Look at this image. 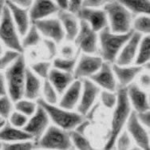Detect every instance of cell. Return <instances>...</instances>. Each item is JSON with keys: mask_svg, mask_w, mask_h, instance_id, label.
<instances>
[{"mask_svg": "<svg viewBox=\"0 0 150 150\" xmlns=\"http://www.w3.org/2000/svg\"><path fill=\"white\" fill-rule=\"evenodd\" d=\"M117 95V101L113 108L111 120V127L104 146L105 149H112V148L115 147L114 145L116 139L124 129L130 113L132 112L131 105L126 93V87L119 86Z\"/></svg>", "mask_w": 150, "mask_h": 150, "instance_id": "cell-1", "label": "cell"}, {"mask_svg": "<svg viewBox=\"0 0 150 150\" xmlns=\"http://www.w3.org/2000/svg\"><path fill=\"white\" fill-rule=\"evenodd\" d=\"M133 30L125 34H117L110 30L109 26L99 31L98 40L101 58L104 62L114 63L121 48L133 33Z\"/></svg>", "mask_w": 150, "mask_h": 150, "instance_id": "cell-2", "label": "cell"}, {"mask_svg": "<svg viewBox=\"0 0 150 150\" xmlns=\"http://www.w3.org/2000/svg\"><path fill=\"white\" fill-rule=\"evenodd\" d=\"M26 65L23 54L18 57L13 63L4 70L6 93L13 102L23 98V88L25 81Z\"/></svg>", "mask_w": 150, "mask_h": 150, "instance_id": "cell-3", "label": "cell"}, {"mask_svg": "<svg viewBox=\"0 0 150 150\" xmlns=\"http://www.w3.org/2000/svg\"><path fill=\"white\" fill-rule=\"evenodd\" d=\"M103 7L111 31L125 34L132 30L133 15L118 1L110 0Z\"/></svg>", "mask_w": 150, "mask_h": 150, "instance_id": "cell-4", "label": "cell"}, {"mask_svg": "<svg viewBox=\"0 0 150 150\" xmlns=\"http://www.w3.org/2000/svg\"><path fill=\"white\" fill-rule=\"evenodd\" d=\"M37 104L46 110L50 120L54 123V125L66 131L73 130L84 119V116L78 112H74L60 106H56L55 105L49 104L42 98H38Z\"/></svg>", "mask_w": 150, "mask_h": 150, "instance_id": "cell-5", "label": "cell"}, {"mask_svg": "<svg viewBox=\"0 0 150 150\" xmlns=\"http://www.w3.org/2000/svg\"><path fill=\"white\" fill-rule=\"evenodd\" d=\"M36 143V146L46 149H71L73 147L69 131L56 125L47 128L43 135Z\"/></svg>", "mask_w": 150, "mask_h": 150, "instance_id": "cell-6", "label": "cell"}, {"mask_svg": "<svg viewBox=\"0 0 150 150\" xmlns=\"http://www.w3.org/2000/svg\"><path fill=\"white\" fill-rule=\"evenodd\" d=\"M0 42L8 49L21 54L23 53L24 49L21 43L19 34L6 4L0 19Z\"/></svg>", "mask_w": 150, "mask_h": 150, "instance_id": "cell-7", "label": "cell"}, {"mask_svg": "<svg viewBox=\"0 0 150 150\" xmlns=\"http://www.w3.org/2000/svg\"><path fill=\"white\" fill-rule=\"evenodd\" d=\"M74 41L78 50L85 54H92L98 50V32L94 31L84 21H80L79 30Z\"/></svg>", "mask_w": 150, "mask_h": 150, "instance_id": "cell-8", "label": "cell"}, {"mask_svg": "<svg viewBox=\"0 0 150 150\" xmlns=\"http://www.w3.org/2000/svg\"><path fill=\"white\" fill-rule=\"evenodd\" d=\"M50 120L46 110L38 105L36 111L30 117V119H28L26 125L23 129L31 136L33 141L37 142L50 126Z\"/></svg>", "mask_w": 150, "mask_h": 150, "instance_id": "cell-9", "label": "cell"}, {"mask_svg": "<svg viewBox=\"0 0 150 150\" xmlns=\"http://www.w3.org/2000/svg\"><path fill=\"white\" fill-rule=\"evenodd\" d=\"M31 23L42 36L53 40L57 44L61 43L65 38V32L58 18H46Z\"/></svg>", "mask_w": 150, "mask_h": 150, "instance_id": "cell-10", "label": "cell"}, {"mask_svg": "<svg viewBox=\"0 0 150 150\" xmlns=\"http://www.w3.org/2000/svg\"><path fill=\"white\" fill-rule=\"evenodd\" d=\"M104 61L101 57L83 53L77 61L73 75L74 79L89 78L100 69Z\"/></svg>", "mask_w": 150, "mask_h": 150, "instance_id": "cell-11", "label": "cell"}, {"mask_svg": "<svg viewBox=\"0 0 150 150\" xmlns=\"http://www.w3.org/2000/svg\"><path fill=\"white\" fill-rule=\"evenodd\" d=\"M125 125L127 127L126 131L136 144L141 149H149V136L146 127L138 121L134 110L131 112Z\"/></svg>", "mask_w": 150, "mask_h": 150, "instance_id": "cell-12", "label": "cell"}, {"mask_svg": "<svg viewBox=\"0 0 150 150\" xmlns=\"http://www.w3.org/2000/svg\"><path fill=\"white\" fill-rule=\"evenodd\" d=\"M75 15L79 20L88 23V25L98 33L108 26V19L104 9L81 7Z\"/></svg>", "mask_w": 150, "mask_h": 150, "instance_id": "cell-13", "label": "cell"}, {"mask_svg": "<svg viewBox=\"0 0 150 150\" xmlns=\"http://www.w3.org/2000/svg\"><path fill=\"white\" fill-rule=\"evenodd\" d=\"M80 100L77 105L78 112L85 115L90 107L95 103L96 98L100 93V87L93 83L90 78H82Z\"/></svg>", "mask_w": 150, "mask_h": 150, "instance_id": "cell-14", "label": "cell"}, {"mask_svg": "<svg viewBox=\"0 0 150 150\" xmlns=\"http://www.w3.org/2000/svg\"><path fill=\"white\" fill-rule=\"evenodd\" d=\"M143 35L133 30L132 35L125 43L116 58L115 63L121 66L131 65L135 60L139 44Z\"/></svg>", "mask_w": 150, "mask_h": 150, "instance_id": "cell-15", "label": "cell"}, {"mask_svg": "<svg viewBox=\"0 0 150 150\" xmlns=\"http://www.w3.org/2000/svg\"><path fill=\"white\" fill-rule=\"evenodd\" d=\"M89 78L98 86L103 88L105 90L115 91L117 90V80L110 62H103L100 69Z\"/></svg>", "mask_w": 150, "mask_h": 150, "instance_id": "cell-16", "label": "cell"}, {"mask_svg": "<svg viewBox=\"0 0 150 150\" xmlns=\"http://www.w3.org/2000/svg\"><path fill=\"white\" fill-rule=\"evenodd\" d=\"M60 8L53 0H34L29 7V16L31 23L49 18L57 14Z\"/></svg>", "mask_w": 150, "mask_h": 150, "instance_id": "cell-17", "label": "cell"}, {"mask_svg": "<svg viewBox=\"0 0 150 150\" xmlns=\"http://www.w3.org/2000/svg\"><path fill=\"white\" fill-rule=\"evenodd\" d=\"M128 99L130 105L137 112L149 110V101L146 93L135 83H130L126 86Z\"/></svg>", "mask_w": 150, "mask_h": 150, "instance_id": "cell-18", "label": "cell"}, {"mask_svg": "<svg viewBox=\"0 0 150 150\" xmlns=\"http://www.w3.org/2000/svg\"><path fill=\"white\" fill-rule=\"evenodd\" d=\"M6 4L11 12L12 19L16 26L18 34L23 36L31 25V21L29 16V9L20 7L9 1H6Z\"/></svg>", "mask_w": 150, "mask_h": 150, "instance_id": "cell-19", "label": "cell"}, {"mask_svg": "<svg viewBox=\"0 0 150 150\" xmlns=\"http://www.w3.org/2000/svg\"><path fill=\"white\" fill-rule=\"evenodd\" d=\"M58 18L65 32V38L68 41H74L79 30L80 22L77 15L68 10H59Z\"/></svg>", "mask_w": 150, "mask_h": 150, "instance_id": "cell-20", "label": "cell"}, {"mask_svg": "<svg viewBox=\"0 0 150 150\" xmlns=\"http://www.w3.org/2000/svg\"><path fill=\"white\" fill-rule=\"evenodd\" d=\"M112 71L115 75L116 80H117L120 86L126 87L132 83L137 75L142 72L144 67L141 66H121L113 63L112 66Z\"/></svg>", "mask_w": 150, "mask_h": 150, "instance_id": "cell-21", "label": "cell"}, {"mask_svg": "<svg viewBox=\"0 0 150 150\" xmlns=\"http://www.w3.org/2000/svg\"><path fill=\"white\" fill-rule=\"evenodd\" d=\"M81 92V81L74 79L62 93V97L59 101V106L66 110H73L79 102Z\"/></svg>", "mask_w": 150, "mask_h": 150, "instance_id": "cell-22", "label": "cell"}, {"mask_svg": "<svg viewBox=\"0 0 150 150\" xmlns=\"http://www.w3.org/2000/svg\"><path fill=\"white\" fill-rule=\"evenodd\" d=\"M42 90V82L40 78L35 75L32 70L26 67L24 88H23V98L29 100H37L40 95Z\"/></svg>", "mask_w": 150, "mask_h": 150, "instance_id": "cell-23", "label": "cell"}, {"mask_svg": "<svg viewBox=\"0 0 150 150\" xmlns=\"http://www.w3.org/2000/svg\"><path fill=\"white\" fill-rule=\"evenodd\" d=\"M47 80L50 82L58 94H62L68 86L72 83L74 78L71 73H67L58 69H50Z\"/></svg>", "mask_w": 150, "mask_h": 150, "instance_id": "cell-24", "label": "cell"}, {"mask_svg": "<svg viewBox=\"0 0 150 150\" xmlns=\"http://www.w3.org/2000/svg\"><path fill=\"white\" fill-rule=\"evenodd\" d=\"M27 140H33L29 133H26L23 129L13 126L9 122H6V121L3 126L0 128V141L3 143Z\"/></svg>", "mask_w": 150, "mask_h": 150, "instance_id": "cell-25", "label": "cell"}, {"mask_svg": "<svg viewBox=\"0 0 150 150\" xmlns=\"http://www.w3.org/2000/svg\"><path fill=\"white\" fill-rule=\"evenodd\" d=\"M132 15H149L150 0H117Z\"/></svg>", "mask_w": 150, "mask_h": 150, "instance_id": "cell-26", "label": "cell"}, {"mask_svg": "<svg viewBox=\"0 0 150 150\" xmlns=\"http://www.w3.org/2000/svg\"><path fill=\"white\" fill-rule=\"evenodd\" d=\"M150 58V38L149 35L142 36L139 44L138 50L134 62L135 65L144 67L149 62Z\"/></svg>", "mask_w": 150, "mask_h": 150, "instance_id": "cell-27", "label": "cell"}, {"mask_svg": "<svg viewBox=\"0 0 150 150\" xmlns=\"http://www.w3.org/2000/svg\"><path fill=\"white\" fill-rule=\"evenodd\" d=\"M40 41L41 34L35 27V25H33L31 23L28 30L26 31L25 35H23V41H21L23 49L36 46L40 42Z\"/></svg>", "mask_w": 150, "mask_h": 150, "instance_id": "cell-28", "label": "cell"}, {"mask_svg": "<svg viewBox=\"0 0 150 150\" xmlns=\"http://www.w3.org/2000/svg\"><path fill=\"white\" fill-rule=\"evenodd\" d=\"M14 107L15 110L22 112L24 115L29 117L35 113L38 107V104L34 102L32 100H29L26 98L25 99L21 98L14 102Z\"/></svg>", "mask_w": 150, "mask_h": 150, "instance_id": "cell-29", "label": "cell"}, {"mask_svg": "<svg viewBox=\"0 0 150 150\" xmlns=\"http://www.w3.org/2000/svg\"><path fill=\"white\" fill-rule=\"evenodd\" d=\"M69 133L73 147H75L76 149L80 150L93 149V147L89 141V139H87L86 135L80 134V133L75 132L74 130L69 131Z\"/></svg>", "mask_w": 150, "mask_h": 150, "instance_id": "cell-30", "label": "cell"}, {"mask_svg": "<svg viewBox=\"0 0 150 150\" xmlns=\"http://www.w3.org/2000/svg\"><path fill=\"white\" fill-rule=\"evenodd\" d=\"M132 30L142 35H148L150 31V18L148 15H141L133 20Z\"/></svg>", "mask_w": 150, "mask_h": 150, "instance_id": "cell-31", "label": "cell"}, {"mask_svg": "<svg viewBox=\"0 0 150 150\" xmlns=\"http://www.w3.org/2000/svg\"><path fill=\"white\" fill-rule=\"evenodd\" d=\"M77 57H73L70 58H56L54 60L53 65L55 69L64 71V72L73 74L75 66L77 63Z\"/></svg>", "mask_w": 150, "mask_h": 150, "instance_id": "cell-32", "label": "cell"}, {"mask_svg": "<svg viewBox=\"0 0 150 150\" xmlns=\"http://www.w3.org/2000/svg\"><path fill=\"white\" fill-rule=\"evenodd\" d=\"M44 101L49 104L55 105L58 101V93L47 79H45L42 86Z\"/></svg>", "mask_w": 150, "mask_h": 150, "instance_id": "cell-33", "label": "cell"}, {"mask_svg": "<svg viewBox=\"0 0 150 150\" xmlns=\"http://www.w3.org/2000/svg\"><path fill=\"white\" fill-rule=\"evenodd\" d=\"M14 102L8 94L0 96V117L3 120H7L9 116L13 112Z\"/></svg>", "mask_w": 150, "mask_h": 150, "instance_id": "cell-34", "label": "cell"}, {"mask_svg": "<svg viewBox=\"0 0 150 150\" xmlns=\"http://www.w3.org/2000/svg\"><path fill=\"white\" fill-rule=\"evenodd\" d=\"M21 54V53L8 49L0 55V71H4L11 65L15 59Z\"/></svg>", "mask_w": 150, "mask_h": 150, "instance_id": "cell-35", "label": "cell"}, {"mask_svg": "<svg viewBox=\"0 0 150 150\" xmlns=\"http://www.w3.org/2000/svg\"><path fill=\"white\" fill-rule=\"evenodd\" d=\"M51 64L49 62H38L36 63L32 64L30 69L35 75L42 79H47L50 70Z\"/></svg>", "mask_w": 150, "mask_h": 150, "instance_id": "cell-36", "label": "cell"}, {"mask_svg": "<svg viewBox=\"0 0 150 150\" xmlns=\"http://www.w3.org/2000/svg\"><path fill=\"white\" fill-rule=\"evenodd\" d=\"M35 144L32 140L21 141V142H6L3 143L2 149L5 150H30L35 148Z\"/></svg>", "mask_w": 150, "mask_h": 150, "instance_id": "cell-37", "label": "cell"}, {"mask_svg": "<svg viewBox=\"0 0 150 150\" xmlns=\"http://www.w3.org/2000/svg\"><path fill=\"white\" fill-rule=\"evenodd\" d=\"M117 93L114 91H109V90H103L101 92V101L107 109H113L117 104Z\"/></svg>", "mask_w": 150, "mask_h": 150, "instance_id": "cell-38", "label": "cell"}, {"mask_svg": "<svg viewBox=\"0 0 150 150\" xmlns=\"http://www.w3.org/2000/svg\"><path fill=\"white\" fill-rule=\"evenodd\" d=\"M7 120H8L9 123L12 125L13 126L23 129L26 125V122L28 121V117H26L22 112L15 110L11 113V115L9 116Z\"/></svg>", "mask_w": 150, "mask_h": 150, "instance_id": "cell-39", "label": "cell"}, {"mask_svg": "<svg viewBox=\"0 0 150 150\" xmlns=\"http://www.w3.org/2000/svg\"><path fill=\"white\" fill-rule=\"evenodd\" d=\"M132 144V138L127 131L122 130L116 139L115 145L118 149H129Z\"/></svg>", "mask_w": 150, "mask_h": 150, "instance_id": "cell-40", "label": "cell"}, {"mask_svg": "<svg viewBox=\"0 0 150 150\" xmlns=\"http://www.w3.org/2000/svg\"><path fill=\"white\" fill-rule=\"evenodd\" d=\"M43 43L46 46V49L47 50L48 54V58L49 59H53L55 58V56L57 54L58 50H57V43L54 42L53 40L45 38L43 39Z\"/></svg>", "mask_w": 150, "mask_h": 150, "instance_id": "cell-41", "label": "cell"}, {"mask_svg": "<svg viewBox=\"0 0 150 150\" xmlns=\"http://www.w3.org/2000/svg\"><path fill=\"white\" fill-rule=\"evenodd\" d=\"M110 0H82L81 7L89 8H100L104 6Z\"/></svg>", "mask_w": 150, "mask_h": 150, "instance_id": "cell-42", "label": "cell"}, {"mask_svg": "<svg viewBox=\"0 0 150 150\" xmlns=\"http://www.w3.org/2000/svg\"><path fill=\"white\" fill-rule=\"evenodd\" d=\"M137 117L138 121L142 123L144 127L149 128L150 125V112L149 110L143 111V112H136Z\"/></svg>", "mask_w": 150, "mask_h": 150, "instance_id": "cell-43", "label": "cell"}, {"mask_svg": "<svg viewBox=\"0 0 150 150\" xmlns=\"http://www.w3.org/2000/svg\"><path fill=\"white\" fill-rule=\"evenodd\" d=\"M90 124H91V121H89V120H87V119H86L84 117L83 120H82L81 122H79V123L76 125V127H75L73 130H74L75 132L80 133V134L86 135L87 129L89 128Z\"/></svg>", "mask_w": 150, "mask_h": 150, "instance_id": "cell-44", "label": "cell"}, {"mask_svg": "<svg viewBox=\"0 0 150 150\" xmlns=\"http://www.w3.org/2000/svg\"><path fill=\"white\" fill-rule=\"evenodd\" d=\"M99 108H100V103L95 102V103L92 106L90 107V109L88 110V111L85 113L84 117L92 122V121L93 120V118H94V117H95L96 113L98 112V110H99Z\"/></svg>", "mask_w": 150, "mask_h": 150, "instance_id": "cell-45", "label": "cell"}, {"mask_svg": "<svg viewBox=\"0 0 150 150\" xmlns=\"http://www.w3.org/2000/svg\"><path fill=\"white\" fill-rule=\"evenodd\" d=\"M81 2L82 0H69L68 11L74 14H76L78 10L81 7Z\"/></svg>", "mask_w": 150, "mask_h": 150, "instance_id": "cell-46", "label": "cell"}, {"mask_svg": "<svg viewBox=\"0 0 150 150\" xmlns=\"http://www.w3.org/2000/svg\"><path fill=\"white\" fill-rule=\"evenodd\" d=\"M61 54L63 56V58H73L74 56V49L72 46L69 45L64 46L61 50Z\"/></svg>", "mask_w": 150, "mask_h": 150, "instance_id": "cell-47", "label": "cell"}, {"mask_svg": "<svg viewBox=\"0 0 150 150\" xmlns=\"http://www.w3.org/2000/svg\"><path fill=\"white\" fill-rule=\"evenodd\" d=\"M6 1H9L11 3H14L15 5L23 8L29 9L34 0H6Z\"/></svg>", "mask_w": 150, "mask_h": 150, "instance_id": "cell-48", "label": "cell"}, {"mask_svg": "<svg viewBox=\"0 0 150 150\" xmlns=\"http://www.w3.org/2000/svg\"><path fill=\"white\" fill-rule=\"evenodd\" d=\"M6 94V87L4 74L2 71H0V96Z\"/></svg>", "mask_w": 150, "mask_h": 150, "instance_id": "cell-49", "label": "cell"}, {"mask_svg": "<svg viewBox=\"0 0 150 150\" xmlns=\"http://www.w3.org/2000/svg\"><path fill=\"white\" fill-rule=\"evenodd\" d=\"M140 83L142 85V87L144 88H148L150 84V78L149 74H144L140 77Z\"/></svg>", "mask_w": 150, "mask_h": 150, "instance_id": "cell-50", "label": "cell"}, {"mask_svg": "<svg viewBox=\"0 0 150 150\" xmlns=\"http://www.w3.org/2000/svg\"><path fill=\"white\" fill-rule=\"evenodd\" d=\"M60 10H68L69 0H53Z\"/></svg>", "mask_w": 150, "mask_h": 150, "instance_id": "cell-51", "label": "cell"}, {"mask_svg": "<svg viewBox=\"0 0 150 150\" xmlns=\"http://www.w3.org/2000/svg\"><path fill=\"white\" fill-rule=\"evenodd\" d=\"M6 0H0V19H1L2 15H3L4 8L6 6Z\"/></svg>", "mask_w": 150, "mask_h": 150, "instance_id": "cell-52", "label": "cell"}, {"mask_svg": "<svg viewBox=\"0 0 150 150\" xmlns=\"http://www.w3.org/2000/svg\"><path fill=\"white\" fill-rule=\"evenodd\" d=\"M4 51H5V50H4V46H3V44L0 42V55L3 54Z\"/></svg>", "mask_w": 150, "mask_h": 150, "instance_id": "cell-53", "label": "cell"}, {"mask_svg": "<svg viewBox=\"0 0 150 150\" xmlns=\"http://www.w3.org/2000/svg\"><path fill=\"white\" fill-rule=\"evenodd\" d=\"M2 148H3V142L0 141V149H2Z\"/></svg>", "mask_w": 150, "mask_h": 150, "instance_id": "cell-54", "label": "cell"}, {"mask_svg": "<svg viewBox=\"0 0 150 150\" xmlns=\"http://www.w3.org/2000/svg\"><path fill=\"white\" fill-rule=\"evenodd\" d=\"M5 121H3V122H1V123H0V128H1V127H2V126H3V124L5 123Z\"/></svg>", "mask_w": 150, "mask_h": 150, "instance_id": "cell-55", "label": "cell"}, {"mask_svg": "<svg viewBox=\"0 0 150 150\" xmlns=\"http://www.w3.org/2000/svg\"><path fill=\"white\" fill-rule=\"evenodd\" d=\"M6 121V120H3V119L1 117H0V123H1V122H3V121Z\"/></svg>", "mask_w": 150, "mask_h": 150, "instance_id": "cell-56", "label": "cell"}]
</instances>
